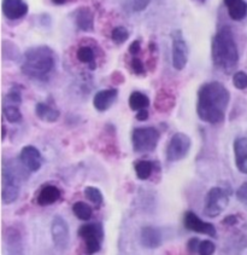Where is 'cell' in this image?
Segmentation results:
<instances>
[{
	"label": "cell",
	"instance_id": "obj_1",
	"mask_svg": "<svg viewBox=\"0 0 247 255\" xmlns=\"http://www.w3.org/2000/svg\"><path fill=\"white\" fill-rule=\"evenodd\" d=\"M231 95L218 81L204 84L198 93L197 113L201 121L217 125L223 123Z\"/></svg>",
	"mask_w": 247,
	"mask_h": 255
},
{
	"label": "cell",
	"instance_id": "obj_2",
	"mask_svg": "<svg viewBox=\"0 0 247 255\" xmlns=\"http://www.w3.org/2000/svg\"><path fill=\"white\" fill-rule=\"evenodd\" d=\"M211 56L215 67L224 73H231L238 66L239 51L231 28L224 25L215 34L211 45Z\"/></svg>",
	"mask_w": 247,
	"mask_h": 255
},
{
	"label": "cell",
	"instance_id": "obj_3",
	"mask_svg": "<svg viewBox=\"0 0 247 255\" xmlns=\"http://www.w3.org/2000/svg\"><path fill=\"white\" fill-rule=\"evenodd\" d=\"M55 52L48 46L30 47L24 52L22 73L34 80H47L55 68Z\"/></svg>",
	"mask_w": 247,
	"mask_h": 255
},
{
	"label": "cell",
	"instance_id": "obj_4",
	"mask_svg": "<svg viewBox=\"0 0 247 255\" xmlns=\"http://www.w3.org/2000/svg\"><path fill=\"white\" fill-rule=\"evenodd\" d=\"M160 138V132L155 127L135 128L132 135L133 148L136 152H151L157 146Z\"/></svg>",
	"mask_w": 247,
	"mask_h": 255
},
{
	"label": "cell",
	"instance_id": "obj_5",
	"mask_svg": "<svg viewBox=\"0 0 247 255\" xmlns=\"http://www.w3.org/2000/svg\"><path fill=\"white\" fill-rule=\"evenodd\" d=\"M229 203V194L222 188H212L207 192L204 213L207 217L215 218L218 217Z\"/></svg>",
	"mask_w": 247,
	"mask_h": 255
},
{
	"label": "cell",
	"instance_id": "obj_6",
	"mask_svg": "<svg viewBox=\"0 0 247 255\" xmlns=\"http://www.w3.org/2000/svg\"><path fill=\"white\" fill-rule=\"evenodd\" d=\"M191 138L186 133H175L170 139L166 148V158L169 162L182 160L191 150Z\"/></svg>",
	"mask_w": 247,
	"mask_h": 255
},
{
	"label": "cell",
	"instance_id": "obj_7",
	"mask_svg": "<svg viewBox=\"0 0 247 255\" xmlns=\"http://www.w3.org/2000/svg\"><path fill=\"white\" fill-rule=\"evenodd\" d=\"M19 195L18 179L12 169L2 168V180H1V198L5 205H10L17 200Z\"/></svg>",
	"mask_w": 247,
	"mask_h": 255
},
{
	"label": "cell",
	"instance_id": "obj_8",
	"mask_svg": "<svg viewBox=\"0 0 247 255\" xmlns=\"http://www.w3.org/2000/svg\"><path fill=\"white\" fill-rule=\"evenodd\" d=\"M172 66L175 69L182 70L188 61V46L183 39L181 30H175L172 33Z\"/></svg>",
	"mask_w": 247,
	"mask_h": 255
},
{
	"label": "cell",
	"instance_id": "obj_9",
	"mask_svg": "<svg viewBox=\"0 0 247 255\" xmlns=\"http://www.w3.org/2000/svg\"><path fill=\"white\" fill-rule=\"evenodd\" d=\"M51 235H52L53 243L59 251H65L69 246L70 232L69 226L61 215H56L51 224Z\"/></svg>",
	"mask_w": 247,
	"mask_h": 255
},
{
	"label": "cell",
	"instance_id": "obj_10",
	"mask_svg": "<svg viewBox=\"0 0 247 255\" xmlns=\"http://www.w3.org/2000/svg\"><path fill=\"white\" fill-rule=\"evenodd\" d=\"M183 224L184 226H186V229H188L189 231L198 232V234H204L211 237L217 236V231H216L215 226L212 225V224L201 220L200 218L195 213H193V212H187V213L184 214Z\"/></svg>",
	"mask_w": 247,
	"mask_h": 255
},
{
	"label": "cell",
	"instance_id": "obj_11",
	"mask_svg": "<svg viewBox=\"0 0 247 255\" xmlns=\"http://www.w3.org/2000/svg\"><path fill=\"white\" fill-rule=\"evenodd\" d=\"M19 161L28 171L36 172L41 168L42 156L38 149L33 145H27L21 150Z\"/></svg>",
	"mask_w": 247,
	"mask_h": 255
},
{
	"label": "cell",
	"instance_id": "obj_12",
	"mask_svg": "<svg viewBox=\"0 0 247 255\" xmlns=\"http://www.w3.org/2000/svg\"><path fill=\"white\" fill-rule=\"evenodd\" d=\"M1 8L5 17L12 21L24 17L29 10L24 0H2Z\"/></svg>",
	"mask_w": 247,
	"mask_h": 255
},
{
	"label": "cell",
	"instance_id": "obj_13",
	"mask_svg": "<svg viewBox=\"0 0 247 255\" xmlns=\"http://www.w3.org/2000/svg\"><path fill=\"white\" fill-rule=\"evenodd\" d=\"M140 241L145 248L156 249L161 247L162 242H163V236H162L160 229L153 228V226H145L141 229Z\"/></svg>",
	"mask_w": 247,
	"mask_h": 255
},
{
	"label": "cell",
	"instance_id": "obj_14",
	"mask_svg": "<svg viewBox=\"0 0 247 255\" xmlns=\"http://www.w3.org/2000/svg\"><path fill=\"white\" fill-rule=\"evenodd\" d=\"M74 22L79 29L83 32H92L94 28V16L89 8L86 6H82L74 12Z\"/></svg>",
	"mask_w": 247,
	"mask_h": 255
},
{
	"label": "cell",
	"instance_id": "obj_15",
	"mask_svg": "<svg viewBox=\"0 0 247 255\" xmlns=\"http://www.w3.org/2000/svg\"><path fill=\"white\" fill-rule=\"evenodd\" d=\"M117 95L118 91L116 89L99 91V92H96L94 98H93V106H94L98 112H105L117 99Z\"/></svg>",
	"mask_w": 247,
	"mask_h": 255
},
{
	"label": "cell",
	"instance_id": "obj_16",
	"mask_svg": "<svg viewBox=\"0 0 247 255\" xmlns=\"http://www.w3.org/2000/svg\"><path fill=\"white\" fill-rule=\"evenodd\" d=\"M229 16L233 21H243L247 15V2L245 0H223Z\"/></svg>",
	"mask_w": 247,
	"mask_h": 255
},
{
	"label": "cell",
	"instance_id": "obj_17",
	"mask_svg": "<svg viewBox=\"0 0 247 255\" xmlns=\"http://www.w3.org/2000/svg\"><path fill=\"white\" fill-rule=\"evenodd\" d=\"M61 198V191L57 186L47 185L41 189L38 196V203L40 206H50Z\"/></svg>",
	"mask_w": 247,
	"mask_h": 255
},
{
	"label": "cell",
	"instance_id": "obj_18",
	"mask_svg": "<svg viewBox=\"0 0 247 255\" xmlns=\"http://www.w3.org/2000/svg\"><path fill=\"white\" fill-rule=\"evenodd\" d=\"M35 114L45 123H56L59 118V112L45 103H38L35 106Z\"/></svg>",
	"mask_w": 247,
	"mask_h": 255
},
{
	"label": "cell",
	"instance_id": "obj_19",
	"mask_svg": "<svg viewBox=\"0 0 247 255\" xmlns=\"http://www.w3.org/2000/svg\"><path fill=\"white\" fill-rule=\"evenodd\" d=\"M79 235L83 240L92 239V237H96V239H104V230L101 224H87V225L81 226L79 230Z\"/></svg>",
	"mask_w": 247,
	"mask_h": 255
},
{
	"label": "cell",
	"instance_id": "obj_20",
	"mask_svg": "<svg viewBox=\"0 0 247 255\" xmlns=\"http://www.w3.org/2000/svg\"><path fill=\"white\" fill-rule=\"evenodd\" d=\"M78 59L82 63L88 64L90 69H95V53L90 46H80L76 52Z\"/></svg>",
	"mask_w": 247,
	"mask_h": 255
},
{
	"label": "cell",
	"instance_id": "obj_21",
	"mask_svg": "<svg viewBox=\"0 0 247 255\" xmlns=\"http://www.w3.org/2000/svg\"><path fill=\"white\" fill-rule=\"evenodd\" d=\"M150 106V99L141 92H133L129 97V107L132 110H143Z\"/></svg>",
	"mask_w": 247,
	"mask_h": 255
},
{
	"label": "cell",
	"instance_id": "obj_22",
	"mask_svg": "<svg viewBox=\"0 0 247 255\" xmlns=\"http://www.w3.org/2000/svg\"><path fill=\"white\" fill-rule=\"evenodd\" d=\"M175 104V98L171 95L166 93L165 91H161L156 99V108L160 112H167L171 109Z\"/></svg>",
	"mask_w": 247,
	"mask_h": 255
},
{
	"label": "cell",
	"instance_id": "obj_23",
	"mask_svg": "<svg viewBox=\"0 0 247 255\" xmlns=\"http://www.w3.org/2000/svg\"><path fill=\"white\" fill-rule=\"evenodd\" d=\"M153 171V165L150 161H139L135 163V172L139 179L146 180L151 177Z\"/></svg>",
	"mask_w": 247,
	"mask_h": 255
},
{
	"label": "cell",
	"instance_id": "obj_24",
	"mask_svg": "<svg viewBox=\"0 0 247 255\" xmlns=\"http://www.w3.org/2000/svg\"><path fill=\"white\" fill-rule=\"evenodd\" d=\"M73 212L75 217H78L81 220H89L92 218V208L84 202H76L73 206Z\"/></svg>",
	"mask_w": 247,
	"mask_h": 255
},
{
	"label": "cell",
	"instance_id": "obj_25",
	"mask_svg": "<svg viewBox=\"0 0 247 255\" xmlns=\"http://www.w3.org/2000/svg\"><path fill=\"white\" fill-rule=\"evenodd\" d=\"M234 154L235 162L247 157V138H238V139L234 141Z\"/></svg>",
	"mask_w": 247,
	"mask_h": 255
},
{
	"label": "cell",
	"instance_id": "obj_26",
	"mask_svg": "<svg viewBox=\"0 0 247 255\" xmlns=\"http://www.w3.org/2000/svg\"><path fill=\"white\" fill-rule=\"evenodd\" d=\"M5 119L11 124H17L22 120V114L16 106H6L4 108Z\"/></svg>",
	"mask_w": 247,
	"mask_h": 255
},
{
	"label": "cell",
	"instance_id": "obj_27",
	"mask_svg": "<svg viewBox=\"0 0 247 255\" xmlns=\"http://www.w3.org/2000/svg\"><path fill=\"white\" fill-rule=\"evenodd\" d=\"M101 242H103V240L96 239V237L84 240V253L87 255H93L98 253L101 248Z\"/></svg>",
	"mask_w": 247,
	"mask_h": 255
},
{
	"label": "cell",
	"instance_id": "obj_28",
	"mask_svg": "<svg viewBox=\"0 0 247 255\" xmlns=\"http://www.w3.org/2000/svg\"><path fill=\"white\" fill-rule=\"evenodd\" d=\"M111 38L115 44L121 45L128 40V38H129V32H128L127 28L124 27H116L112 29Z\"/></svg>",
	"mask_w": 247,
	"mask_h": 255
},
{
	"label": "cell",
	"instance_id": "obj_29",
	"mask_svg": "<svg viewBox=\"0 0 247 255\" xmlns=\"http://www.w3.org/2000/svg\"><path fill=\"white\" fill-rule=\"evenodd\" d=\"M151 0H127L126 7L127 10L132 12H141L150 5Z\"/></svg>",
	"mask_w": 247,
	"mask_h": 255
},
{
	"label": "cell",
	"instance_id": "obj_30",
	"mask_svg": "<svg viewBox=\"0 0 247 255\" xmlns=\"http://www.w3.org/2000/svg\"><path fill=\"white\" fill-rule=\"evenodd\" d=\"M84 196H86L89 201H92L93 203H95V205H100L104 200L103 194H101L100 190L94 188V186H87V188L84 189Z\"/></svg>",
	"mask_w": 247,
	"mask_h": 255
},
{
	"label": "cell",
	"instance_id": "obj_31",
	"mask_svg": "<svg viewBox=\"0 0 247 255\" xmlns=\"http://www.w3.org/2000/svg\"><path fill=\"white\" fill-rule=\"evenodd\" d=\"M233 84L238 90L247 89V74L245 72H238L233 76Z\"/></svg>",
	"mask_w": 247,
	"mask_h": 255
},
{
	"label": "cell",
	"instance_id": "obj_32",
	"mask_svg": "<svg viewBox=\"0 0 247 255\" xmlns=\"http://www.w3.org/2000/svg\"><path fill=\"white\" fill-rule=\"evenodd\" d=\"M215 251H216L215 243H212L211 241L206 240V241H203V242H200L198 253H199V255H212L215 253Z\"/></svg>",
	"mask_w": 247,
	"mask_h": 255
},
{
	"label": "cell",
	"instance_id": "obj_33",
	"mask_svg": "<svg viewBox=\"0 0 247 255\" xmlns=\"http://www.w3.org/2000/svg\"><path fill=\"white\" fill-rule=\"evenodd\" d=\"M132 69H133V72L138 75L145 74V66L143 63V61H141L140 58L135 57V56L132 59Z\"/></svg>",
	"mask_w": 247,
	"mask_h": 255
},
{
	"label": "cell",
	"instance_id": "obj_34",
	"mask_svg": "<svg viewBox=\"0 0 247 255\" xmlns=\"http://www.w3.org/2000/svg\"><path fill=\"white\" fill-rule=\"evenodd\" d=\"M237 197L241 203H244V205L247 206V183H244L243 185L238 189Z\"/></svg>",
	"mask_w": 247,
	"mask_h": 255
},
{
	"label": "cell",
	"instance_id": "obj_35",
	"mask_svg": "<svg viewBox=\"0 0 247 255\" xmlns=\"http://www.w3.org/2000/svg\"><path fill=\"white\" fill-rule=\"evenodd\" d=\"M7 98L10 99V101L12 102V103H16V104L21 103V101H22L21 91L17 89V87H13V89L10 91V93H8Z\"/></svg>",
	"mask_w": 247,
	"mask_h": 255
},
{
	"label": "cell",
	"instance_id": "obj_36",
	"mask_svg": "<svg viewBox=\"0 0 247 255\" xmlns=\"http://www.w3.org/2000/svg\"><path fill=\"white\" fill-rule=\"evenodd\" d=\"M199 246H200V241L194 237V239H191L188 241V245H187V248H188L189 253L194 254L199 251Z\"/></svg>",
	"mask_w": 247,
	"mask_h": 255
},
{
	"label": "cell",
	"instance_id": "obj_37",
	"mask_svg": "<svg viewBox=\"0 0 247 255\" xmlns=\"http://www.w3.org/2000/svg\"><path fill=\"white\" fill-rule=\"evenodd\" d=\"M141 49V45H140V41L139 40H135L134 42H132V45H130L129 47V52L132 53L133 56H136L139 53V51Z\"/></svg>",
	"mask_w": 247,
	"mask_h": 255
},
{
	"label": "cell",
	"instance_id": "obj_38",
	"mask_svg": "<svg viewBox=\"0 0 247 255\" xmlns=\"http://www.w3.org/2000/svg\"><path fill=\"white\" fill-rule=\"evenodd\" d=\"M235 163H237L238 169H239L241 173L247 174V157L244 158V160H241V161H238V162H235Z\"/></svg>",
	"mask_w": 247,
	"mask_h": 255
},
{
	"label": "cell",
	"instance_id": "obj_39",
	"mask_svg": "<svg viewBox=\"0 0 247 255\" xmlns=\"http://www.w3.org/2000/svg\"><path fill=\"white\" fill-rule=\"evenodd\" d=\"M136 119H138L139 121H145L149 119V112H147L146 109H143V110H139L138 114H136Z\"/></svg>",
	"mask_w": 247,
	"mask_h": 255
},
{
	"label": "cell",
	"instance_id": "obj_40",
	"mask_svg": "<svg viewBox=\"0 0 247 255\" xmlns=\"http://www.w3.org/2000/svg\"><path fill=\"white\" fill-rule=\"evenodd\" d=\"M224 224H227V225H235V224L238 223V219L235 215H229V217H227L226 219L223 220Z\"/></svg>",
	"mask_w": 247,
	"mask_h": 255
},
{
	"label": "cell",
	"instance_id": "obj_41",
	"mask_svg": "<svg viewBox=\"0 0 247 255\" xmlns=\"http://www.w3.org/2000/svg\"><path fill=\"white\" fill-rule=\"evenodd\" d=\"M53 2H55V4H57V5H63L65 1H67V0H52Z\"/></svg>",
	"mask_w": 247,
	"mask_h": 255
},
{
	"label": "cell",
	"instance_id": "obj_42",
	"mask_svg": "<svg viewBox=\"0 0 247 255\" xmlns=\"http://www.w3.org/2000/svg\"><path fill=\"white\" fill-rule=\"evenodd\" d=\"M5 135H6V128L5 126H2V139H5Z\"/></svg>",
	"mask_w": 247,
	"mask_h": 255
}]
</instances>
